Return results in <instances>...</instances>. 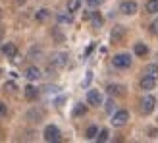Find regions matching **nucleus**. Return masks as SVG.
<instances>
[{"instance_id": "nucleus-20", "label": "nucleus", "mask_w": 158, "mask_h": 143, "mask_svg": "<svg viewBox=\"0 0 158 143\" xmlns=\"http://www.w3.org/2000/svg\"><path fill=\"white\" fill-rule=\"evenodd\" d=\"M56 20H58V23H72V21H73L72 12H68V14H58Z\"/></svg>"}, {"instance_id": "nucleus-5", "label": "nucleus", "mask_w": 158, "mask_h": 143, "mask_svg": "<svg viewBox=\"0 0 158 143\" xmlns=\"http://www.w3.org/2000/svg\"><path fill=\"white\" fill-rule=\"evenodd\" d=\"M43 118H44V110L43 108H37L35 106V108H29L27 112H25V120L31 122V124H39Z\"/></svg>"}, {"instance_id": "nucleus-6", "label": "nucleus", "mask_w": 158, "mask_h": 143, "mask_svg": "<svg viewBox=\"0 0 158 143\" xmlns=\"http://www.w3.org/2000/svg\"><path fill=\"white\" fill-rule=\"evenodd\" d=\"M154 105H156V99L152 95H145L143 99H141V112L143 114H148L154 110Z\"/></svg>"}, {"instance_id": "nucleus-3", "label": "nucleus", "mask_w": 158, "mask_h": 143, "mask_svg": "<svg viewBox=\"0 0 158 143\" xmlns=\"http://www.w3.org/2000/svg\"><path fill=\"white\" fill-rule=\"evenodd\" d=\"M64 66H68V52H54L50 56V70H60Z\"/></svg>"}, {"instance_id": "nucleus-13", "label": "nucleus", "mask_w": 158, "mask_h": 143, "mask_svg": "<svg viewBox=\"0 0 158 143\" xmlns=\"http://www.w3.org/2000/svg\"><path fill=\"white\" fill-rule=\"evenodd\" d=\"M23 93H25V99H27V101H35V99L39 97V89H37L35 85H25Z\"/></svg>"}, {"instance_id": "nucleus-11", "label": "nucleus", "mask_w": 158, "mask_h": 143, "mask_svg": "<svg viewBox=\"0 0 158 143\" xmlns=\"http://www.w3.org/2000/svg\"><path fill=\"white\" fill-rule=\"evenodd\" d=\"M41 70H39L37 66H29L25 68V77L29 79V81H37V79H41Z\"/></svg>"}, {"instance_id": "nucleus-28", "label": "nucleus", "mask_w": 158, "mask_h": 143, "mask_svg": "<svg viewBox=\"0 0 158 143\" xmlns=\"http://www.w3.org/2000/svg\"><path fill=\"white\" fill-rule=\"evenodd\" d=\"M4 89H6V91H15V83H12V81H8V83L4 85Z\"/></svg>"}, {"instance_id": "nucleus-27", "label": "nucleus", "mask_w": 158, "mask_h": 143, "mask_svg": "<svg viewBox=\"0 0 158 143\" xmlns=\"http://www.w3.org/2000/svg\"><path fill=\"white\" fill-rule=\"evenodd\" d=\"M8 114V108H6V105L4 102H0V118H4Z\"/></svg>"}, {"instance_id": "nucleus-29", "label": "nucleus", "mask_w": 158, "mask_h": 143, "mask_svg": "<svg viewBox=\"0 0 158 143\" xmlns=\"http://www.w3.org/2000/svg\"><path fill=\"white\" fill-rule=\"evenodd\" d=\"M102 2H104V0H87V4H89V6H100Z\"/></svg>"}, {"instance_id": "nucleus-9", "label": "nucleus", "mask_w": 158, "mask_h": 143, "mask_svg": "<svg viewBox=\"0 0 158 143\" xmlns=\"http://www.w3.org/2000/svg\"><path fill=\"white\" fill-rule=\"evenodd\" d=\"M87 102H89L91 106H100L102 105V95L97 89H91L89 93H87Z\"/></svg>"}, {"instance_id": "nucleus-26", "label": "nucleus", "mask_w": 158, "mask_h": 143, "mask_svg": "<svg viewBox=\"0 0 158 143\" xmlns=\"http://www.w3.org/2000/svg\"><path fill=\"white\" fill-rule=\"evenodd\" d=\"M148 27H151V33H154V35H158V18L151 23V25H148Z\"/></svg>"}, {"instance_id": "nucleus-17", "label": "nucleus", "mask_w": 158, "mask_h": 143, "mask_svg": "<svg viewBox=\"0 0 158 143\" xmlns=\"http://www.w3.org/2000/svg\"><path fill=\"white\" fill-rule=\"evenodd\" d=\"M145 8L148 14H158V0H147Z\"/></svg>"}, {"instance_id": "nucleus-2", "label": "nucleus", "mask_w": 158, "mask_h": 143, "mask_svg": "<svg viewBox=\"0 0 158 143\" xmlns=\"http://www.w3.org/2000/svg\"><path fill=\"white\" fill-rule=\"evenodd\" d=\"M43 136H44V141H48V143H56V141L62 139V133L58 130V126H54V124L46 126L44 132H43Z\"/></svg>"}, {"instance_id": "nucleus-7", "label": "nucleus", "mask_w": 158, "mask_h": 143, "mask_svg": "<svg viewBox=\"0 0 158 143\" xmlns=\"http://www.w3.org/2000/svg\"><path fill=\"white\" fill-rule=\"evenodd\" d=\"M120 12L123 15H133L137 14V2H133V0H125V2L120 4Z\"/></svg>"}, {"instance_id": "nucleus-22", "label": "nucleus", "mask_w": 158, "mask_h": 143, "mask_svg": "<svg viewBox=\"0 0 158 143\" xmlns=\"http://www.w3.org/2000/svg\"><path fill=\"white\" fill-rule=\"evenodd\" d=\"M122 37H123V27H122V25H118V27L112 31V41L116 43V41H120Z\"/></svg>"}, {"instance_id": "nucleus-14", "label": "nucleus", "mask_w": 158, "mask_h": 143, "mask_svg": "<svg viewBox=\"0 0 158 143\" xmlns=\"http://www.w3.org/2000/svg\"><path fill=\"white\" fill-rule=\"evenodd\" d=\"M50 15H52V12L48 10V8H41V10H39V12L35 14V20L43 23V21H46V20H48Z\"/></svg>"}, {"instance_id": "nucleus-18", "label": "nucleus", "mask_w": 158, "mask_h": 143, "mask_svg": "<svg viewBox=\"0 0 158 143\" xmlns=\"http://www.w3.org/2000/svg\"><path fill=\"white\" fill-rule=\"evenodd\" d=\"M145 74L158 79V64H148V66L145 68Z\"/></svg>"}, {"instance_id": "nucleus-8", "label": "nucleus", "mask_w": 158, "mask_h": 143, "mask_svg": "<svg viewBox=\"0 0 158 143\" xmlns=\"http://www.w3.org/2000/svg\"><path fill=\"white\" fill-rule=\"evenodd\" d=\"M139 85H141V89H143V91H152L154 87H156V77H151V76L145 74L143 77H141Z\"/></svg>"}, {"instance_id": "nucleus-15", "label": "nucleus", "mask_w": 158, "mask_h": 143, "mask_svg": "<svg viewBox=\"0 0 158 143\" xmlns=\"http://www.w3.org/2000/svg\"><path fill=\"white\" fill-rule=\"evenodd\" d=\"M91 21H93V27H102V23H104V20H102V15L98 14V12H93V15H91Z\"/></svg>"}, {"instance_id": "nucleus-4", "label": "nucleus", "mask_w": 158, "mask_h": 143, "mask_svg": "<svg viewBox=\"0 0 158 143\" xmlns=\"http://www.w3.org/2000/svg\"><path fill=\"white\" fill-rule=\"evenodd\" d=\"M127 120H129V112H127V110H116V112L112 114V126H116V128L125 126Z\"/></svg>"}, {"instance_id": "nucleus-16", "label": "nucleus", "mask_w": 158, "mask_h": 143, "mask_svg": "<svg viewBox=\"0 0 158 143\" xmlns=\"http://www.w3.org/2000/svg\"><path fill=\"white\" fill-rule=\"evenodd\" d=\"M133 52H135L137 56H147L148 49H147V45H145V43H137V45H135V49H133Z\"/></svg>"}, {"instance_id": "nucleus-19", "label": "nucleus", "mask_w": 158, "mask_h": 143, "mask_svg": "<svg viewBox=\"0 0 158 143\" xmlns=\"http://www.w3.org/2000/svg\"><path fill=\"white\" fill-rule=\"evenodd\" d=\"M97 136H98V128L97 126H89L87 132H85V137L87 139H97Z\"/></svg>"}, {"instance_id": "nucleus-24", "label": "nucleus", "mask_w": 158, "mask_h": 143, "mask_svg": "<svg viewBox=\"0 0 158 143\" xmlns=\"http://www.w3.org/2000/svg\"><path fill=\"white\" fill-rule=\"evenodd\" d=\"M41 54H43V50L39 49V46H33V49H31V52H29V56L33 58V60H37V58H41Z\"/></svg>"}, {"instance_id": "nucleus-1", "label": "nucleus", "mask_w": 158, "mask_h": 143, "mask_svg": "<svg viewBox=\"0 0 158 143\" xmlns=\"http://www.w3.org/2000/svg\"><path fill=\"white\" fill-rule=\"evenodd\" d=\"M131 62H133V58L129 56V54H125V52L116 54V56L112 58V64H114V68H118V70H127V68L131 66Z\"/></svg>"}, {"instance_id": "nucleus-12", "label": "nucleus", "mask_w": 158, "mask_h": 143, "mask_svg": "<svg viewBox=\"0 0 158 143\" xmlns=\"http://www.w3.org/2000/svg\"><path fill=\"white\" fill-rule=\"evenodd\" d=\"M106 93L110 95V97H122V95L125 93L123 91V85H118V83H110L106 87Z\"/></svg>"}, {"instance_id": "nucleus-23", "label": "nucleus", "mask_w": 158, "mask_h": 143, "mask_svg": "<svg viewBox=\"0 0 158 143\" xmlns=\"http://www.w3.org/2000/svg\"><path fill=\"white\" fill-rule=\"evenodd\" d=\"M87 112V106L85 105H75V108H73V116H83Z\"/></svg>"}, {"instance_id": "nucleus-10", "label": "nucleus", "mask_w": 158, "mask_h": 143, "mask_svg": "<svg viewBox=\"0 0 158 143\" xmlns=\"http://www.w3.org/2000/svg\"><path fill=\"white\" fill-rule=\"evenodd\" d=\"M2 54L6 58H15L18 56V46H15L14 43H4L2 45Z\"/></svg>"}, {"instance_id": "nucleus-30", "label": "nucleus", "mask_w": 158, "mask_h": 143, "mask_svg": "<svg viewBox=\"0 0 158 143\" xmlns=\"http://www.w3.org/2000/svg\"><path fill=\"white\" fill-rule=\"evenodd\" d=\"M106 110H108V112H112V110H114V102H112V101L106 102Z\"/></svg>"}, {"instance_id": "nucleus-25", "label": "nucleus", "mask_w": 158, "mask_h": 143, "mask_svg": "<svg viewBox=\"0 0 158 143\" xmlns=\"http://www.w3.org/2000/svg\"><path fill=\"white\" fill-rule=\"evenodd\" d=\"M108 136H110V133H108V130H98V136H97V141H108Z\"/></svg>"}, {"instance_id": "nucleus-21", "label": "nucleus", "mask_w": 158, "mask_h": 143, "mask_svg": "<svg viewBox=\"0 0 158 143\" xmlns=\"http://www.w3.org/2000/svg\"><path fill=\"white\" fill-rule=\"evenodd\" d=\"M81 8V0H68V12H77Z\"/></svg>"}]
</instances>
